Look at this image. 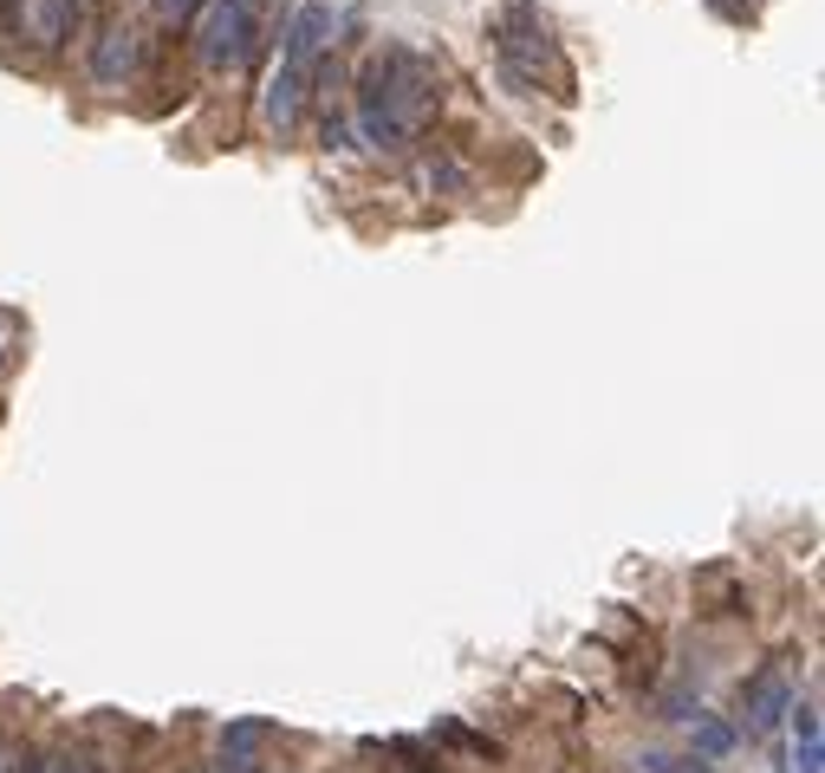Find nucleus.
Wrapping results in <instances>:
<instances>
[{"instance_id": "9", "label": "nucleus", "mask_w": 825, "mask_h": 773, "mask_svg": "<svg viewBox=\"0 0 825 773\" xmlns=\"http://www.w3.org/2000/svg\"><path fill=\"white\" fill-rule=\"evenodd\" d=\"M267 735H274V728H267V721H254V715H248V721H228V735H221V754H241V761H254V754L267 748Z\"/></svg>"}, {"instance_id": "4", "label": "nucleus", "mask_w": 825, "mask_h": 773, "mask_svg": "<svg viewBox=\"0 0 825 773\" xmlns=\"http://www.w3.org/2000/svg\"><path fill=\"white\" fill-rule=\"evenodd\" d=\"M748 735H773L793 708H800V689H793V670L787 663H767L755 683H748Z\"/></svg>"}, {"instance_id": "10", "label": "nucleus", "mask_w": 825, "mask_h": 773, "mask_svg": "<svg viewBox=\"0 0 825 773\" xmlns=\"http://www.w3.org/2000/svg\"><path fill=\"white\" fill-rule=\"evenodd\" d=\"M728 748H735V728H728V721H695V754L715 761V754H728Z\"/></svg>"}, {"instance_id": "6", "label": "nucleus", "mask_w": 825, "mask_h": 773, "mask_svg": "<svg viewBox=\"0 0 825 773\" xmlns=\"http://www.w3.org/2000/svg\"><path fill=\"white\" fill-rule=\"evenodd\" d=\"M332 33H339V13H332L326 0H306V7L286 20V59H279V66L299 71L312 53H326V46H332Z\"/></svg>"}, {"instance_id": "15", "label": "nucleus", "mask_w": 825, "mask_h": 773, "mask_svg": "<svg viewBox=\"0 0 825 773\" xmlns=\"http://www.w3.org/2000/svg\"><path fill=\"white\" fill-rule=\"evenodd\" d=\"M0 364H7V352H0Z\"/></svg>"}, {"instance_id": "8", "label": "nucleus", "mask_w": 825, "mask_h": 773, "mask_svg": "<svg viewBox=\"0 0 825 773\" xmlns=\"http://www.w3.org/2000/svg\"><path fill=\"white\" fill-rule=\"evenodd\" d=\"M78 20V0H20V33L33 46H59Z\"/></svg>"}, {"instance_id": "2", "label": "nucleus", "mask_w": 825, "mask_h": 773, "mask_svg": "<svg viewBox=\"0 0 825 773\" xmlns=\"http://www.w3.org/2000/svg\"><path fill=\"white\" fill-rule=\"evenodd\" d=\"M254 53H261L254 0H208L202 33H196V59H202V71H241Z\"/></svg>"}, {"instance_id": "7", "label": "nucleus", "mask_w": 825, "mask_h": 773, "mask_svg": "<svg viewBox=\"0 0 825 773\" xmlns=\"http://www.w3.org/2000/svg\"><path fill=\"white\" fill-rule=\"evenodd\" d=\"M299 111H306V71L279 66L267 78V91H261V124L274 131V137H293L299 131Z\"/></svg>"}, {"instance_id": "16", "label": "nucleus", "mask_w": 825, "mask_h": 773, "mask_svg": "<svg viewBox=\"0 0 825 773\" xmlns=\"http://www.w3.org/2000/svg\"><path fill=\"white\" fill-rule=\"evenodd\" d=\"M13 773H20V768H13Z\"/></svg>"}, {"instance_id": "17", "label": "nucleus", "mask_w": 825, "mask_h": 773, "mask_svg": "<svg viewBox=\"0 0 825 773\" xmlns=\"http://www.w3.org/2000/svg\"><path fill=\"white\" fill-rule=\"evenodd\" d=\"M261 773H267V768H261Z\"/></svg>"}, {"instance_id": "13", "label": "nucleus", "mask_w": 825, "mask_h": 773, "mask_svg": "<svg viewBox=\"0 0 825 773\" xmlns=\"http://www.w3.org/2000/svg\"><path fill=\"white\" fill-rule=\"evenodd\" d=\"M793 735H800V741H820V708H813V703L793 708Z\"/></svg>"}, {"instance_id": "5", "label": "nucleus", "mask_w": 825, "mask_h": 773, "mask_svg": "<svg viewBox=\"0 0 825 773\" xmlns=\"http://www.w3.org/2000/svg\"><path fill=\"white\" fill-rule=\"evenodd\" d=\"M143 71V40L131 26H105L98 40H91V78L105 85V91H118V85H131Z\"/></svg>"}, {"instance_id": "12", "label": "nucleus", "mask_w": 825, "mask_h": 773, "mask_svg": "<svg viewBox=\"0 0 825 773\" xmlns=\"http://www.w3.org/2000/svg\"><path fill=\"white\" fill-rule=\"evenodd\" d=\"M637 773H695V761H676V754H663V748H644V754H637Z\"/></svg>"}, {"instance_id": "3", "label": "nucleus", "mask_w": 825, "mask_h": 773, "mask_svg": "<svg viewBox=\"0 0 825 773\" xmlns=\"http://www.w3.org/2000/svg\"><path fill=\"white\" fill-rule=\"evenodd\" d=\"M552 59L547 26L534 13V0H507V20H501V66L514 85H540V66Z\"/></svg>"}, {"instance_id": "1", "label": "nucleus", "mask_w": 825, "mask_h": 773, "mask_svg": "<svg viewBox=\"0 0 825 773\" xmlns=\"http://www.w3.org/2000/svg\"><path fill=\"white\" fill-rule=\"evenodd\" d=\"M436 104H442V78L410 46H391L358 71V137L371 150H410L436 118Z\"/></svg>"}, {"instance_id": "11", "label": "nucleus", "mask_w": 825, "mask_h": 773, "mask_svg": "<svg viewBox=\"0 0 825 773\" xmlns=\"http://www.w3.org/2000/svg\"><path fill=\"white\" fill-rule=\"evenodd\" d=\"M422 183H429V189H462V183H469V169L442 156V163H422Z\"/></svg>"}, {"instance_id": "14", "label": "nucleus", "mask_w": 825, "mask_h": 773, "mask_svg": "<svg viewBox=\"0 0 825 773\" xmlns=\"http://www.w3.org/2000/svg\"><path fill=\"white\" fill-rule=\"evenodd\" d=\"M196 7H202V0H156V13H163V20H169V26H183V20H189V13H196Z\"/></svg>"}]
</instances>
